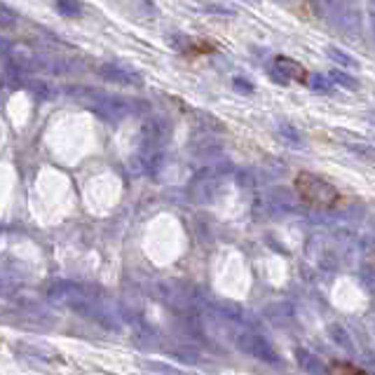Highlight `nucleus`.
Returning <instances> with one entry per match:
<instances>
[{
	"label": "nucleus",
	"mask_w": 375,
	"mask_h": 375,
	"mask_svg": "<svg viewBox=\"0 0 375 375\" xmlns=\"http://www.w3.org/2000/svg\"><path fill=\"white\" fill-rule=\"evenodd\" d=\"M293 188L300 195L305 204L310 206H321V209H333L343 202V195L338 192V188L333 183H328L326 178L317 176V174L310 171H300L293 178Z\"/></svg>",
	"instance_id": "nucleus-1"
},
{
	"label": "nucleus",
	"mask_w": 375,
	"mask_h": 375,
	"mask_svg": "<svg viewBox=\"0 0 375 375\" xmlns=\"http://www.w3.org/2000/svg\"><path fill=\"white\" fill-rule=\"evenodd\" d=\"M277 66L284 73H289L293 80H300V83H305V80H307V71L300 64L293 62V59H284V57H281V59H277Z\"/></svg>",
	"instance_id": "nucleus-2"
},
{
	"label": "nucleus",
	"mask_w": 375,
	"mask_h": 375,
	"mask_svg": "<svg viewBox=\"0 0 375 375\" xmlns=\"http://www.w3.org/2000/svg\"><path fill=\"white\" fill-rule=\"evenodd\" d=\"M331 375H366V371L352 364H345V361H338V364H331Z\"/></svg>",
	"instance_id": "nucleus-3"
}]
</instances>
